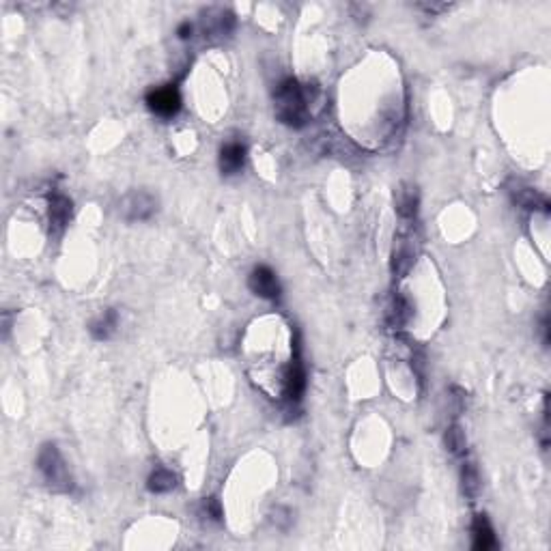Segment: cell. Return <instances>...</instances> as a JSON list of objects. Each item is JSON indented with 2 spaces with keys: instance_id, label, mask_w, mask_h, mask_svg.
Segmentation results:
<instances>
[{
  "instance_id": "cell-17",
  "label": "cell",
  "mask_w": 551,
  "mask_h": 551,
  "mask_svg": "<svg viewBox=\"0 0 551 551\" xmlns=\"http://www.w3.org/2000/svg\"><path fill=\"white\" fill-rule=\"evenodd\" d=\"M444 441H446L448 452H452V454H463V452H466V446H468V439H466L463 429L456 426V424H452V426L446 429Z\"/></svg>"
},
{
  "instance_id": "cell-14",
  "label": "cell",
  "mask_w": 551,
  "mask_h": 551,
  "mask_svg": "<svg viewBox=\"0 0 551 551\" xmlns=\"http://www.w3.org/2000/svg\"><path fill=\"white\" fill-rule=\"evenodd\" d=\"M147 487H149V491H153V493L172 491V489L177 487V476H174L170 470H166V468H157V470L151 472V476H149V481H147Z\"/></svg>"
},
{
  "instance_id": "cell-13",
  "label": "cell",
  "mask_w": 551,
  "mask_h": 551,
  "mask_svg": "<svg viewBox=\"0 0 551 551\" xmlns=\"http://www.w3.org/2000/svg\"><path fill=\"white\" fill-rule=\"evenodd\" d=\"M397 211L403 218H414L418 211V190L414 186H403L397 194Z\"/></svg>"
},
{
  "instance_id": "cell-16",
  "label": "cell",
  "mask_w": 551,
  "mask_h": 551,
  "mask_svg": "<svg viewBox=\"0 0 551 551\" xmlns=\"http://www.w3.org/2000/svg\"><path fill=\"white\" fill-rule=\"evenodd\" d=\"M461 487L468 498H476L481 491V474L474 463H463L461 468Z\"/></svg>"
},
{
  "instance_id": "cell-1",
  "label": "cell",
  "mask_w": 551,
  "mask_h": 551,
  "mask_svg": "<svg viewBox=\"0 0 551 551\" xmlns=\"http://www.w3.org/2000/svg\"><path fill=\"white\" fill-rule=\"evenodd\" d=\"M317 84L302 86L295 78H287L278 84L273 93L276 117L291 127H304L310 117V104L317 100Z\"/></svg>"
},
{
  "instance_id": "cell-2",
  "label": "cell",
  "mask_w": 551,
  "mask_h": 551,
  "mask_svg": "<svg viewBox=\"0 0 551 551\" xmlns=\"http://www.w3.org/2000/svg\"><path fill=\"white\" fill-rule=\"evenodd\" d=\"M37 468L43 476V481L48 483L50 489L54 491H71L73 483H71V474L63 461V456L58 452V448L54 444H46L41 450H39V456H37Z\"/></svg>"
},
{
  "instance_id": "cell-3",
  "label": "cell",
  "mask_w": 551,
  "mask_h": 551,
  "mask_svg": "<svg viewBox=\"0 0 551 551\" xmlns=\"http://www.w3.org/2000/svg\"><path fill=\"white\" fill-rule=\"evenodd\" d=\"M157 211V196L149 190H134L119 201V214L127 222H145Z\"/></svg>"
},
{
  "instance_id": "cell-8",
  "label": "cell",
  "mask_w": 551,
  "mask_h": 551,
  "mask_svg": "<svg viewBox=\"0 0 551 551\" xmlns=\"http://www.w3.org/2000/svg\"><path fill=\"white\" fill-rule=\"evenodd\" d=\"M246 147L239 140H231L220 149V170L224 174H235L243 168Z\"/></svg>"
},
{
  "instance_id": "cell-15",
  "label": "cell",
  "mask_w": 551,
  "mask_h": 551,
  "mask_svg": "<svg viewBox=\"0 0 551 551\" xmlns=\"http://www.w3.org/2000/svg\"><path fill=\"white\" fill-rule=\"evenodd\" d=\"M411 317V306L407 302V298L403 295H397L390 304V310H388V323L392 327H403Z\"/></svg>"
},
{
  "instance_id": "cell-4",
  "label": "cell",
  "mask_w": 551,
  "mask_h": 551,
  "mask_svg": "<svg viewBox=\"0 0 551 551\" xmlns=\"http://www.w3.org/2000/svg\"><path fill=\"white\" fill-rule=\"evenodd\" d=\"M147 106L159 117H174L181 108L179 88L174 84H164V86H157V88L149 90Z\"/></svg>"
},
{
  "instance_id": "cell-6",
  "label": "cell",
  "mask_w": 551,
  "mask_h": 551,
  "mask_svg": "<svg viewBox=\"0 0 551 551\" xmlns=\"http://www.w3.org/2000/svg\"><path fill=\"white\" fill-rule=\"evenodd\" d=\"M304 390H306V373H304L300 357H295L285 375V397L291 405H295V403H300Z\"/></svg>"
},
{
  "instance_id": "cell-7",
  "label": "cell",
  "mask_w": 551,
  "mask_h": 551,
  "mask_svg": "<svg viewBox=\"0 0 551 551\" xmlns=\"http://www.w3.org/2000/svg\"><path fill=\"white\" fill-rule=\"evenodd\" d=\"M71 220V201L65 194L50 196V231L61 235Z\"/></svg>"
},
{
  "instance_id": "cell-12",
  "label": "cell",
  "mask_w": 551,
  "mask_h": 551,
  "mask_svg": "<svg viewBox=\"0 0 551 551\" xmlns=\"http://www.w3.org/2000/svg\"><path fill=\"white\" fill-rule=\"evenodd\" d=\"M411 265H414V250L407 241H401L392 252V265H390L392 273L397 276V278H403V276L409 273Z\"/></svg>"
},
{
  "instance_id": "cell-22",
  "label": "cell",
  "mask_w": 551,
  "mask_h": 551,
  "mask_svg": "<svg viewBox=\"0 0 551 551\" xmlns=\"http://www.w3.org/2000/svg\"><path fill=\"white\" fill-rule=\"evenodd\" d=\"M540 330H542V342H545V347H547V345H549V319H547V317H542Z\"/></svg>"
},
{
  "instance_id": "cell-20",
  "label": "cell",
  "mask_w": 551,
  "mask_h": 551,
  "mask_svg": "<svg viewBox=\"0 0 551 551\" xmlns=\"http://www.w3.org/2000/svg\"><path fill=\"white\" fill-rule=\"evenodd\" d=\"M177 35H179V39H190L192 35H194V24H190V22H183V24H179V28H177Z\"/></svg>"
},
{
  "instance_id": "cell-18",
  "label": "cell",
  "mask_w": 551,
  "mask_h": 551,
  "mask_svg": "<svg viewBox=\"0 0 551 551\" xmlns=\"http://www.w3.org/2000/svg\"><path fill=\"white\" fill-rule=\"evenodd\" d=\"M515 203L521 205L523 209H542V211H549L547 199L540 196V194L534 192V190H519L517 196H515Z\"/></svg>"
},
{
  "instance_id": "cell-5",
  "label": "cell",
  "mask_w": 551,
  "mask_h": 551,
  "mask_svg": "<svg viewBox=\"0 0 551 551\" xmlns=\"http://www.w3.org/2000/svg\"><path fill=\"white\" fill-rule=\"evenodd\" d=\"M248 287L254 295L265 298V300H276L280 295V283L267 265H258L252 269L250 278H248Z\"/></svg>"
},
{
  "instance_id": "cell-10",
  "label": "cell",
  "mask_w": 551,
  "mask_h": 551,
  "mask_svg": "<svg viewBox=\"0 0 551 551\" xmlns=\"http://www.w3.org/2000/svg\"><path fill=\"white\" fill-rule=\"evenodd\" d=\"M472 534H474V549H478V551H487L498 545L493 528L485 515H476V519L472 523Z\"/></svg>"
},
{
  "instance_id": "cell-11",
  "label": "cell",
  "mask_w": 551,
  "mask_h": 551,
  "mask_svg": "<svg viewBox=\"0 0 551 551\" xmlns=\"http://www.w3.org/2000/svg\"><path fill=\"white\" fill-rule=\"evenodd\" d=\"M117 325H119V315L115 308H108L100 319H95L93 323H90V336H93L95 340H108L115 332H117Z\"/></svg>"
},
{
  "instance_id": "cell-21",
  "label": "cell",
  "mask_w": 551,
  "mask_h": 551,
  "mask_svg": "<svg viewBox=\"0 0 551 551\" xmlns=\"http://www.w3.org/2000/svg\"><path fill=\"white\" fill-rule=\"evenodd\" d=\"M420 7H422L424 11H429V14H437V11L450 9V5H444V3H422Z\"/></svg>"
},
{
  "instance_id": "cell-9",
  "label": "cell",
  "mask_w": 551,
  "mask_h": 551,
  "mask_svg": "<svg viewBox=\"0 0 551 551\" xmlns=\"http://www.w3.org/2000/svg\"><path fill=\"white\" fill-rule=\"evenodd\" d=\"M235 26V16L229 9H211L203 20L205 35H229Z\"/></svg>"
},
{
  "instance_id": "cell-19",
  "label": "cell",
  "mask_w": 551,
  "mask_h": 551,
  "mask_svg": "<svg viewBox=\"0 0 551 551\" xmlns=\"http://www.w3.org/2000/svg\"><path fill=\"white\" fill-rule=\"evenodd\" d=\"M203 510H205V515H207L209 519H214V521H220V519H222V504H220L218 498H207V500L203 502Z\"/></svg>"
}]
</instances>
